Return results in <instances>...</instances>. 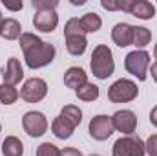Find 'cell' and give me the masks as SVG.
<instances>
[{"label":"cell","mask_w":157,"mask_h":156,"mask_svg":"<svg viewBox=\"0 0 157 156\" xmlns=\"http://www.w3.org/2000/svg\"><path fill=\"white\" fill-rule=\"evenodd\" d=\"M18 40H20V48L24 51V61H26L28 68L39 70V68L48 66L55 59V53H57L55 46L49 42H44L35 33H22Z\"/></svg>","instance_id":"1"},{"label":"cell","mask_w":157,"mask_h":156,"mask_svg":"<svg viewBox=\"0 0 157 156\" xmlns=\"http://www.w3.org/2000/svg\"><path fill=\"white\" fill-rule=\"evenodd\" d=\"M90 68H91V74L97 79H101V81L108 79L110 76H113V72H115V61H113L112 50L106 44H99V46L93 48Z\"/></svg>","instance_id":"2"},{"label":"cell","mask_w":157,"mask_h":156,"mask_svg":"<svg viewBox=\"0 0 157 156\" xmlns=\"http://www.w3.org/2000/svg\"><path fill=\"white\" fill-rule=\"evenodd\" d=\"M124 68L128 74L139 81H146L148 68H150V53L146 50H133L124 57Z\"/></svg>","instance_id":"3"},{"label":"cell","mask_w":157,"mask_h":156,"mask_svg":"<svg viewBox=\"0 0 157 156\" xmlns=\"http://www.w3.org/2000/svg\"><path fill=\"white\" fill-rule=\"evenodd\" d=\"M112 156H146L144 142L135 136H121L112 147Z\"/></svg>","instance_id":"4"},{"label":"cell","mask_w":157,"mask_h":156,"mask_svg":"<svg viewBox=\"0 0 157 156\" xmlns=\"http://www.w3.org/2000/svg\"><path fill=\"white\" fill-rule=\"evenodd\" d=\"M139 96V88L132 79H119L108 88V99L112 103H130Z\"/></svg>","instance_id":"5"},{"label":"cell","mask_w":157,"mask_h":156,"mask_svg":"<svg viewBox=\"0 0 157 156\" xmlns=\"http://www.w3.org/2000/svg\"><path fill=\"white\" fill-rule=\"evenodd\" d=\"M22 127L29 138H40L48 130V119L39 110H29L22 116Z\"/></svg>","instance_id":"6"},{"label":"cell","mask_w":157,"mask_h":156,"mask_svg":"<svg viewBox=\"0 0 157 156\" xmlns=\"http://www.w3.org/2000/svg\"><path fill=\"white\" fill-rule=\"evenodd\" d=\"M48 94V83L40 77L28 79L20 88V97L28 103H39Z\"/></svg>","instance_id":"7"},{"label":"cell","mask_w":157,"mask_h":156,"mask_svg":"<svg viewBox=\"0 0 157 156\" xmlns=\"http://www.w3.org/2000/svg\"><path fill=\"white\" fill-rule=\"evenodd\" d=\"M113 123H112V116H106V114H99V116H93L90 121V127H88V132L93 140L97 142H104L108 140L112 134H113Z\"/></svg>","instance_id":"8"},{"label":"cell","mask_w":157,"mask_h":156,"mask_svg":"<svg viewBox=\"0 0 157 156\" xmlns=\"http://www.w3.org/2000/svg\"><path fill=\"white\" fill-rule=\"evenodd\" d=\"M112 123H113V129L115 130L122 132L124 136H130L137 129V116L132 110H117L112 116Z\"/></svg>","instance_id":"9"},{"label":"cell","mask_w":157,"mask_h":156,"mask_svg":"<svg viewBox=\"0 0 157 156\" xmlns=\"http://www.w3.org/2000/svg\"><path fill=\"white\" fill-rule=\"evenodd\" d=\"M33 26L42 33H51L59 26V15L55 11H37L33 17Z\"/></svg>","instance_id":"10"},{"label":"cell","mask_w":157,"mask_h":156,"mask_svg":"<svg viewBox=\"0 0 157 156\" xmlns=\"http://www.w3.org/2000/svg\"><path fill=\"white\" fill-rule=\"evenodd\" d=\"M2 77H4V83L13 84V86L18 84L24 79V68H22V64L17 57H9L6 68L2 70Z\"/></svg>","instance_id":"11"},{"label":"cell","mask_w":157,"mask_h":156,"mask_svg":"<svg viewBox=\"0 0 157 156\" xmlns=\"http://www.w3.org/2000/svg\"><path fill=\"white\" fill-rule=\"evenodd\" d=\"M133 39V26H130L128 22H117L112 30V40L117 44L119 48H126L132 46Z\"/></svg>","instance_id":"12"},{"label":"cell","mask_w":157,"mask_h":156,"mask_svg":"<svg viewBox=\"0 0 157 156\" xmlns=\"http://www.w3.org/2000/svg\"><path fill=\"white\" fill-rule=\"evenodd\" d=\"M128 13L133 15L135 18H141V20H152L155 17V7L148 0H132Z\"/></svg>","instance_id":"13"},{"label":"cell","mask_w":157,"mask_h":156,"mask_svg":"<svg viewBox=\"0 0 157 156\" xmlns=\"http://www.w3.org/2000/svg\"><path fill=\"white\" fill-rule=\"evenodd\" d=\"M86 83H88V74H86L82 68L71 66V68L66 70V74H64V84H66L68 88L78 90V88H80L82 84H86Z\"/></svg>","instance_id":"14"},{"label":"cell","mask_w":157,"mask_h":156,"mask_svg":"<svg viewBox=\"0 0 157 156\" xmlns=\"http://www.w3.org/2000/svg\"><path fill=\"white\" fill-rule=\"evenodd\" d=\"M73 130H75V127H73L68 119H64L62 116L55 117V119L51 121V132H53L59 140H68V138H71Z\"/></svg>","instance_id":"15"},{"label":"cell","mask_w":157,"mask_h":156,"mask_svg":"<svg viewBox=\"0 0 157 156\" xmlns=\"http://www.w3.org/2000/svg\"><path fill=\"white\" fill-rule=\"evenodd\" d=\"M86 46H88L86 35H68L66 37V50L73 57H80L86 51Z\"/></svg>","instance_id":"16"},{"label":"cell","mask_w":157,"mask_h":156,"mask_svg":"<svg viewBox=\"0 0 157 156\" xmlns=\"http://www.w3.org/2000/svg\"><path fill=\"white\" fill-rule=\"evenodd\" d=\"M22 35V26L17 18H4L2 22V33L0 37H4L6 40H17Z\"/></svg>","instance_id":"17"},{"label":"cell","mask_w":157,"mask_h":156,"mask_svg":"<svg viewBox=\"0 0 157 156\" xmlns=\"http://www.w3.org/2000/svg\"><path fill=\"white\" fill-rule=\"evenodd\" d=\"M2 154L4 156H22L24 154V143L17 136H7L2 142Z\"/></svg>","instance_id":"18"},{"label":"cell","mask_w":157,"mask_h":156,"mask_svg":"<svg viewBox=\"0 0 157 156\" xmlns=\"http://www.w3.org/2000/svg\"><path fill=\"white\" fill-rule=\"evenodd\" d=\"M78 20H80V26H82L84 33H95V31H99L101 26H102V18H101L97 13H86V15H82Z\"/></svg>","instance_id":"19"},{"label":"cell","mask_w":157,"mask_h":156,"mask_svg":"<svg viewBox=\"0 0 157 156\" xmlns=\"http://www.w3.org/2000/svg\"><path fill=\"white\" fill-rule=\"evenodd\" d=\"M152 40V31L148 28L143 26H133V39H132V46H135L137 50H143L144 46H148Z\"/></svg>","instance_id":"20"},{"label":"cell","mask_w":157,"mask_h":156,"mask_svg":"<svg viewBox=\"0 0 157 156\" xmlns=\"http://www.w3.org/2000/svg\"><path fill=\"white\" fill-rule=\"evenodd\" d=\"M75 94H77V97L80 101H86V103H90V101H95L97 97H99V86L97 84H93V83H86V84H82L78 90H75Z\"/></svg>","instance_id":"21"},{"label":"cell","mask_w":157,"mask_h":156,"mask_svg":"<svg viewBox=\"0 0 157 156\" xmlns=\"http://www.w3.org/2000/svg\"><path fill=\"white\" fill-rule=\"evenodd\" d=\"M59 116H62L64 119H68L73 127H78L80 121H82V110L78 109L77 105H66V107L60 110Z\"/></svg>","instance_id":"22"},{"label":"cell","mask_w":157,"mask_h":156,"mask_svg":"<svg viewBox=\"0 0 157 156\" xmlns=\"http://www.w3.org/2000/svg\"><path fill=\"white\" fill-rule=\"evenodd\" d=\"M18 90L13 86V84H7V83H2L0 84V103L4 105H13L17 99H18Z\"/></svg>","instance_id":"23"},{"label":"cell","mask_w":157,"mask_h":156,"mask_svg":"<svg viewBox=\"0 0 157 156\" xmlns=\"http://www.w3.org/2000/svg\"><path fill=\"white\" fill-rule=\"evenodd\" d=\"M101 6L108 11H130L132 0H101Z\"/></svg>","instance_id":"24"},{"label":"cell","mask_w":157,"mask_h":156,"mask_svg":"<svg viewBox=\"0 0 157 156\" xmlns=\"http://www.w3.org/2000/svg\"><path fill=\"white\" fill-rule=\"evenodd\" d=\"M68 35H86L78 18H70L66 22V26H64V37H68Z\"/></svg>","instance_id":"25"},{"label":"cell","mask_w":157,"mask_h":156,"mask_svg":"<svg viewBox=\"0 0 157 156\" xmlns=\"http://www.w3.org/2000/svg\"><path fill=\"white\" fill-rule=\"evenodd\" d=\"M37 156H60V149L49 142H44L37 147Z\"/></svg>","instance_id":"26"},{"label":"cell","mask_w":157,"mask_h":156,"mask_svg":"<svg viewBox=\"0 0 157 156\" xmlns=\"http://www.w3.org/2000/svg\"><path fill=\"white\" fill-rule=\"evenodd\" d=\"M31 4L37 11H55L59 6L57 0H33Z\"/></svg>","instance_id":"27"},{"label":"cell","mask_w":157,"mask_h":156,"mask_svg":"<svg viewBox=\"0 0 157 156\" xmlns=\"http://www.w3.org/2000/svg\"><path fill=\"white\" fill-rule=\"evenodd\" d=\"M144 149L148 156H157V134H152L146 142H144Z\"/></svg>","instance_id":"28"},{"label":"cell","mask_w":157,"mask_h":156,"mask_svg":"<svg viewBox=\"0 0 157 156\" xmlns=\"http://www.w3.org/2000/svg\"><path fill=\"white\" fill-rule=\"evenodd\" d=\"M60 156H82V153L75 147H66V149L60 151Z\"/></svg>","instance_id":"29"},{"label":"cell","mask_w":157,"mask_h":156,"mask_svg":"<svg viewBox=\"0 0 157 156\" xmlns=\"http://www.w3.org/2000/svg\"><path fill=\"white\" fill-rule=\"evenodd\" d=\"M4 6H6V9H9V11H20L22 9V2H6L4 0Z\"/></svg>","instance_id":"30"},{"label":"cell","mask_w":157,"mask_h":156,"mask_svg":"<svg viewBox=\"0 0 157 156\" xmlns=\"http://www.w3.org/2000/svg\"><path fill=\"white\" fill-rule=\"evenodd\" d=\"M150 123H152L154 127H157V105L152 109V112H150Z\"/></svg>","instance_id":"31"},{"label":"cell","mask_w":157,"mask_h":156,"mask_svg":"<svg viewBox=\"0 0 157 156\" xmlns=\"http://www.w3.org/2000/svg\"><path fill=\"white\" fill-rule=\"evenodd\" d=\"M150 74H152V79L157 83V61L152 64V66H150Z\"/></svg>","instance_id":"32"},{"label":"cell","mask_w":157,"mask_h":156,"mask_svg":"<svg viewBox=\"0 0 157 156\" xmlns=\"http://www.w3.org/2000/svg\"><path fill=\"white\" fill-rule=\"evenodd\" d=\"M73 6H84V0H71Z\"/></svg>","instance_id":"33"},{"label":"cell","mask_w":157,"mask_h":156,"mask_svg":"<svg viewBox=\"0 0 157 156\" xmlns=\"http://www.w3.org/2000/svg\"><path fill=\"white\" fill-rule=\"evenodd\" d=\"M154 57H155V59H157V44H155V46H154Z\"/></svg>","instance_id":"34"},{"label":"cell","mask_w":157,"mask_h":156,"mask_svg":"<svg viewBox=\"0 0 157 156\" xmlns=\"http://www.w3.org/2000/svg\"><path fill=\"white\" fill-rule=\"evenodd\" d=\"M2 22H4V20H0V33H2Z\"/></svg>","instance_id":"35"},{"label":"cell","mask_w":157,"mask_h":156,"mask_svg":"<svg viewBox=\"0 0 157 156\" xmlns=\"http://www.w3.org/2000/svg\"><path fill=\"white\" fill-rule=\"evenodd\" d=\"M90 156H102V154H90Z\"/></svg>","instance_id":"36"},{"label":"cell","mask_w":157,"mask_h":156,"mask_svg":"<svg viewBox=\"0 0 157 156\" xmlns=\"http://www.w3.org/2000/svg\"><path fill=\"white\" fill-rule=\"evenodd\" d=\"M0 20H4V18H2V13H0Z\"/></svg>","instance_id":"37"},{"label":"cell","mask_w":157,"mask_h":156,"mask_svg":"<svg viewBox=\"0 0 157 156\" xmlns=\"http://www.w3.org/2000/svg\"><path fill=\"white\" fill-rule=\"evenodd\" d=\"M0 132H2V125H0Z\"/></svg>","instance_id":"38"}]
</instances>
